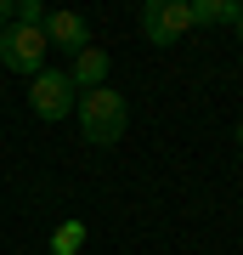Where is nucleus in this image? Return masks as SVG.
Here are the masks:
<instances>
[{
    "label": "nucleus",
    "instance_id": "obj_11",
    "mask_svg": "<svg viewBox=\"0 0 243 255\" xmlns=\"http://www.w3.org/2000/svg\"><path fill=\"white\" fill-rule=\"evenodd\" d=\"M238 40H243V11H238Z\"/></svg>",
    "mask_w": 243,
    "mask_h": 255
},
{
    "label": "nucleus",
    "instance_id": "obj_5",
    "mask_svg": "<svg viewBox=\"0 0 243 255\" xmlns=\"http://www.w3.org/2000/svg\"><path fill=\"white\" fill-rule=\"evenodd\" d=\"M45 46H57V51H85L90 46V23L80 17V11H45Z\"/></svg>",
    "mask_w": 243,
    "mask_h": 255
},
{
    "label": "nucleus",
    "instance_id": "obj_10",
    "mask_svg": "<svg viewBox=\"0 0 243 255\" xmlns=\"http://www.w3.org/2000/svg\"><path fill=\"white\" fill-rule=\"evenodd\" d=\"M238 153H243V119H238Z\"/></svg>",
    "mask_w": 243,
    "mask_h": 255
},
{
    "label": "nucleus",
    "instance_id": "obj_3",
    "mask_svg": "<svg viewBox=\"0 0 243 255\" xmlns=\"http://www.w3.org/2000/svg\"><path fill=\"white\" fill-rule=\"evenodd\" d=\"M74 102H80V91L68 85L63 68H40L34 80H28V108H34L40 119H68Z\"/></svg>",
    "mask_w": 243,
    "mask_h": 255
},
{
    "label": "nucleus",
    "instance_id": "obj_4",
    "mask_svg": "<svg viewBox=\"0 0 243 255\" xmlns=\"http://www.w3.org/2000/svg\"><path fill=\"white\" fill-rule=\"evenodd\" d=\"M187 28H192L187 0H147V6H142V34H147V46H175Z\"/></svg>",
    "mask_w": 243,
    "mask_h": 255
},
{
    "label": "nucleus",
    "instance_id": "obj_1",
    "mask_svg": "<svg viewBox=\"0 0 243 255\" xmlns=\"http://www.w3.org/2000/svg\"><path fill=\"white\" fill-rule=\"evenodd\" d=\"M74 114H80V130H85L96 147H113V142L130 130V102L119 97V91H108V85H96V91H80Z\"/></svg>",
    "mask_w": 243,
    "mask_h": 255
},
{
    "label": "nucleus",
    "instance_id": "obj_2",
    "mask_svg": "<svg viewBox=\"0 0 243 255\" xmlns=\"http://www.w3.org/2000/svg\"><path fill=\"white\" fill-rule=\"evenodd\" d=\"M45 28H23V23H11V28H0V68H11V74H34L45 68Z\"/></svg>",
    "mask_w": 243,
    "mask_h": 255
},
{
    "label": "nucleus",
    "instance_id": "obj_6",
    "mask_svg": "<svg viewBox=\"0 0 243 255\" xmlns=\"http://www.w3.org/2000/svg\"><path fill=\"white\" fill-rule=\"evenodd\" d=\"M108 51L102 46H85V51H74V68H68V85L74 91H96V85H108Z\"/></svg>",
    "mask_w": 243,
    "mask_h": 255
},
{
    "label": "nucleus",
    "instance_id": "obj_7",
    "mask_svg": "<svg viewBox=\"0 0 243 255\" xmlns=\"http://www.w3.org/2000/svg\"><path fill=\"white\" fill-rule=\"evenodd\" d=\"M187 11H192V28H209V23H238V0H187Z\"/></svg>",
    "mask_w": 243,
    "mask_h": 255
},
{
    "label": "nucleus",
    "instance_id": "obj_8",
    "mask_svg": "<svg viewBox=\"0 0 243 255\" xmlns=\"http://www.w3.org/2000/svg\"><path fill=\"white\" fill-rule=\"evenodd\" d=\"M80 244H85V221H63L51 233V255H80Z\"/></svg>",
    "mask_w": 243,
    "mask_h": 255
},
{
    "label": "nucleus",
    "instance_id": "obj_9",
    "mask_svg": "<svg viewBox=\"0 0 243 255\" xmlns=\"http://www.w3.org/2000/svg\"><path fill=\"white\" fill-rule=\"evenodd\" d=\"M11 11H17V0H0V28H11Z\"/></svg>",
    "mask_w": 243,
    "mask_h": 255
}]
</instances>
